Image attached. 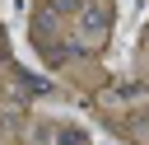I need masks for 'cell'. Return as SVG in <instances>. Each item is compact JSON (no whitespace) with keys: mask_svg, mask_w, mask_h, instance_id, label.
Masks as SVG:
<instances>
[{"mask_svg":"<svg viewBox=\"0 0 149 145\" xmlns=\"http://www.w3.org/2000/svg\"><path fill=\"white\" fill-rule=\"evenodd\" d=\"M102 28H107V14H102L98 5H88V9H79V33H84L88 42H98V37H102Z\"/></svg>","mask_w":149,"mask_h":145,"instance_id":"obj_1","label":"cell"}]
</instances>
